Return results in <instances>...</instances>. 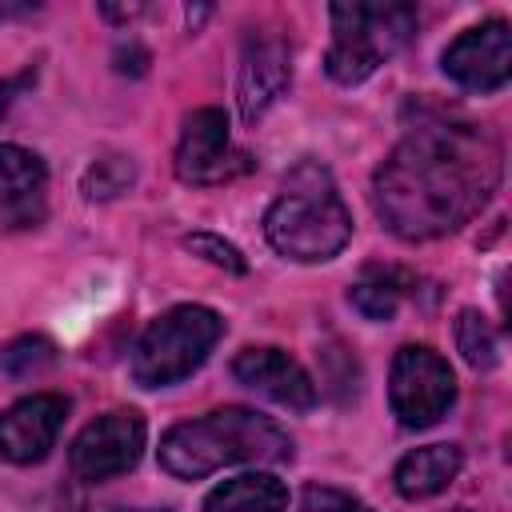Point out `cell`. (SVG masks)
Instances as JSON below:
<instances>
[{"mask_svg": "<svg viewBox=\"0 0 512 512\" xmlns=\"http://www.w3.org/2000/svg\"><path fill=\"white\" fill-rule=\"evenodd\" d=\"M288 508V488L268 476V472H244L224 484H216L204 496L200 512H284Z\"/></svg>", "mask_w": 512, "mask_h": 512, "instance_id": "15", "label": "cell"}, {"mask_svg": "<svg viewBox=\"0 0 512 512\" xmlns=\"http://www.w3.org/2000/svg\"><path fill=\"white\" fill-rule=\"evenodd\" d=\"M132 180H136L132 160L120 156V152H108V156H100V160L88 164V172H84V180H80V192H84L88 200H112V196H120Z\"/></svg>", "mask_w": 512, "mask_h": 512, "instance_id": "18", "label": "cell"}, {"mask_svg": "<svg viewBox=\"0 0 512 512\" xmlns=\"http://www.w3.org/2000/svg\"><path fill=\"white\" fill-rule=\"evenodd\" d=\"M332 44L324 52V72L336 84H360L368 80L384 60H392L408 36L416 32V8L412 4H332Z\"/></svg>", "mask_w": 512, "mask_h": 512, "instance_id": "4", "label": "cell"}, {"mask_svg": "<svg viewBox=\"0 0 512 512\" xmlns=\"http://www.w3.org/2000/svg\"><path fill=\"white\" fill-rule=\"evenodd\" d=\"M404 288H408V276L396 272V268H364V276L348 288V304L364 316V320H392L400 300H404Z\"/></svg>", "mask_w": 512, "mask_h": 512, "instance_id": "16", "label": "cell"}, {"mask_svg": "<svg viewBox=\"0 0 512 512\" xmlns=\"http://www.w3.org/2000/svg\"><path fill=\"white\" fill-rule=\"evenodd\" d=\"M36 4H12V0H0V24L4 20H16V16H28Z\"/></svg>", "mask_w": 512, "mask_h": 512, "instance_id": "24", "label": "cell"}, {"mask_svg": "<svg viewBox=\"0 0 512 512\" xmlns=\"http://www.w3.org/2000/svg\"><path fill=\"white\" fill-rule=\"evenodd\" d=\"M140 452H144V416L132 408H116L80 428V436L72 440L68 464L76 480L100 484V480H112L136 468Z\"/></svg>", "mask_w": 512, "mask_h": 512, "instance_id": "7", "label": "cell"}, {"mask_svg": "<svg viewBox=\"0 0 512 512\" xmlns=\"http://www.w3.org/2000/svg\"><path fill=\"white\" fill-rule=\"evenodd\" d=\"M464 464V452L456 444H428V448H416L408 452L400 464H396V492L404 500H428L436 492H444L456 472Z\"/></svg>", "mask_w": 512, "mask_h": 512, "instance_id": "14", "label": "cell"}, {"mask_svg": "<svg viewBox=\"0 0 512 512\" xmlns=\"http://www.w3.org/2000/svg\"><path fill=\"white\" fill-rule=\"evenodd\" d=\"M452 512H468V508H452Z\"/></svg>", "mask_w": 512, "mask_h": 512, "instance_id": "25", "label": "cell"}, {"mask_svg": "<svg viewBox=\"0 0 512 512\" xmlns=\"http://www.w3.org/2000/svg\"><path fill=\"white\" fill-rule=\"evenodd\" d=\"M456 348L464 352V360L472 368H492L500 360V340H496L492 324L476 308H464L456 316Z\"/></svg>", "mask_w": 512, "mask_h": 512, "instance_id": "17", "label": "cell"}, {"mask_svg": "<svg viewBox=\"0 0 512 512\" xmlns=\"http://www.w3.org/2000/svg\"><path fill=\"white\" fill-rule=\"evenodd\" d=\"M456 400V376L448 360L428 344H404L392 360L388 404L404 428L436 424Z\"/></svg>", "mask_w": 512, "mask_h": 512, "instance_id": "6", "label": "cell"}, {"mask_svg": "<svg viewBox=\"0 0 512 512\" xmlns=\"http://www.w3.org/2000/svg\"><path fill=\"white\" fill-rule=\"evenodd\" d=\"M232 376H236L244 388L268 396V400L280 404V408L308 412V408L316 404V384H312V376H308L304 364L292 360L284 348H272V344H260V348L252 344V348H244V352L232 360Z\"/></svg>", "mask_w": 512, "mask_h": 512, "instance_id": "11", "label": "cell"}, {"mask_svg": "<svg viewBox=\"0 0 512 512\" xmlns=\"http://www.w3.org/2000/svg\"><path fill=\"white\" fill-rule=\"evenodd\" d=\"M444 72L468 92H496L508 84L512 72V32L504 20H484L460 32L444 48Z\"/></svg>", "mask_w": 512, "mask_h": 512, "instance_id": "9", "label": "cell"}, {"mask_svg": "<svg viewBox=\"0 0 512 512\" xmlns=\"http://www.w3.org/2000/svg\"><path fill=\"white\" fill-rule=\"evenodd\" d=\"M48 216V168L20 144H0V224L36 228Z\"/></svg>", "mask_w": 512, "mask_h": 512, "instance_id": "13", "label": "cell"}, {"mask_svg": "<svg viewBox=\"0 0 512 512\" xmlns=\"http://www.w3.org/2000/svg\"><path fill=\"white\" fill-rule=\"evenodd\" d=\"M292 84V52L280 36H248L240 56L236 104L248 124H256Z\"/></svg>", "mask_w": 512, "mask_h": 512, "instance_id": "12", "label": "cell"}, {"mask_svg": "<svg viewBox=\"0 0 512 512\" xmlns=\"http://www.w3.org/2000/svg\"><path fill=\"white\" fill-rule=\"evenodd\" d=\"M252 168L248 152L232 148L228 116L220 108H196L184 116L176 144V176L184 184H228Z\"/></svg>", "mask_w": 512, "mask_h": 512, "instance_id": "8", "label": "cell"}, {"mask_svg": "<svg viewBox=\"0 0 512 512\" xmlns=\"http://www.w3.org/2000/svg\"><path fill=\"white\" fill-rule=\"evenodd\" d=\"M32 512H168V508H124V504H96V500H84V496L56 492V496L40 500Z\"/></svg>", "mask_w": 512, "mask_h": 512, "instance_id": "22", "label": "cell"}, {"mask_svg": "<svg viewBox=\"0 0 512 512\" xmlns=\"http://www.w3.org/2000/svg\"><path fill=\"white\" fill-rule=\"evenodd\" d=\"M300 512H372L360 496L332 488V484H308L300 492Z\"/></svg>", "mask_w": 512, "mask_h": 512, "instance_id": "20", "label": "cell"}, {"mask_svg": "<svg viewBox=\"0 0 512 512\" xmlns=\"http://www.w3.org/2000/svg\"><path fill=\"white\" fill-rule=\"evenodd\" d=\"M184 248L196 252V256H204V260L216 264V268H228V272H244V268H248V260L240 256V248L228 244V240H220V236H212V232L184 236Z\"/></svg>", "mask_w": 512, "mask_h": 512, "instance_id": "21", "label": "cell"}, {"mask_svg": "<svg viewBox=\"0 0 512 512\" xmlns=\"http://www.w3.org/2000/svg\"><path fill=\"white\" fill-rule=\"evenodd\" d=\"M224 336V320L204 304H176L156 316L132 352V380L140 388H168L192 376L216 340Z\"/></svg>", "mask_w": 512, "mask_h": 512, "instance_id": "5", "label": "cell"}, {"mask_svg": "<svg viewBox=\"0 0 512 512\" xmlns=\"http://www.w3.org/2000/svg\"><path fill=\"white\" fill-rule=\"evenodd\" d=\"M268 244L300 264L332 260L352 240V212L344 208L328 168L316 160H300L288 176L272 208L264 212Z\"/></svg>", "mask_w": 512, "mask_h": 512, "instance_id": "3", "label": "cell"}, {"mask_svg": "<svg viewBox=\"0 0 512 512\" xmlns=\"http://www.w3.org/2000/svg\"><path fill=\"white\" fill-rule=\"evenodd\" d=\"M68 416V400L56 392H32L0 412V456L12 464H36L56 444Z\"/></svg>", "mask_w": 512, "mask_h": 512, "instance_id": "10", "label": "cell"}, {"mask_svg": "<svg viewBox=\"0 0 512 512\" xmlns=\"http://www.w3.org/2000/svg\"><path fill=\"white\" fill-rule=\"evenodd\" d=\"M292 460V436L256 408H216L196 420H180L160 436V468L176 480H204L228 464H284Z\"/></svg>", "mask_w": 512, "mask_h": 512, "instance_id": "2", "label": "cell"}, {"mask_svg": "<svg viewBox=\"0 0 512 512\" xmlns=\"http://www.w3.org/2000/svg\"><path fill=\"white\" fill-rule=\"evenodd\" d=\"M52 360H56V348H52V340H44V336H16L12 344L0 348V368H4L8 376H36V372H44Z\"/></svg>", "mask_w": 512, "mask_h": 512, "instance_id": "19", "label": "cell"}, {"mask_svg": "<svg viewBox=\"0 0 512 512\" xmlns=\"http://www.w3.org/2000/svg\"><path fill=\"white\" fill-rule=\"evenodd\" d=\"M504 148L472 120L424 116L372 176V204L400 240H436L468 224L500 188Z\"/></svg>", "mask_w": 512, "mask_h": 512, "instance_id": "1", "label": "cell"}, {"mask_svg": "<svg viewBox=\"0 0 512 512\" xmlns=\"http://www.w3.org/2000/svg\"><path fill=\"white\" fill-rule=\"evenodd\" d=\"M32 80H36V68H24L20 76H4V80H0V116H4V112L16 104V96H20V92H24Z\"/></svg>", "mask_w": 512, "mask_h": 512, "instance_id": "23", "label": "cell"}]
</instances>
